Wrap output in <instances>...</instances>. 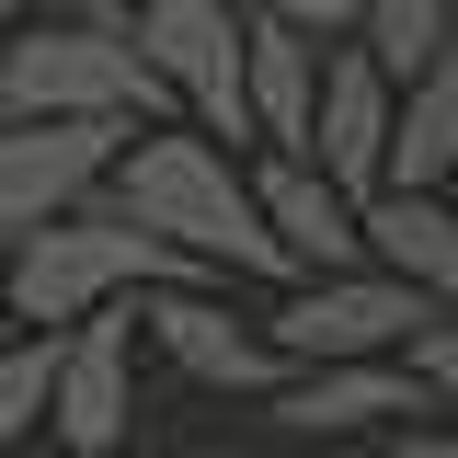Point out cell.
Returning a JSON list of instances; mask_svg holds the SVG:
<instances>
[{"instance_id":"cell-11","label":"cell","mask_w":458,"mask_h":458,"mask_svg":"<svg viewBox=\"0 0 458 458\" xmlns=\"http://www.w3.org/2000/svg\"><path fill=\"white\" fill-rule=\"evenodd\" d=\"M310 104H321V47L286 35V23H241V114H252L264 161L310 149Z\"/></svg>"},{"instance_id":"cell-8","label":"cell","mask_w":458,"mask_h":458,"mask_svg":"<svg viewBox=\"0 0 458 458\" xmlns=\"http://www.w3.org/2000/svg\"><path fill=\"white\" fill-rule=\"evenodd\" d=\"M252 218H264V241H276L286 286H310V276H355V264H367L355 195H333L310 161H252Z\"/></svg>"},{"instance_id":"cell-2","label":"cell","mask_w":458,"mask_h":458,"mask_svg":"<svg viewBox=\"0 0 458 458\" xmlns=\"http://www.w3.org/2000/svg\"><path fill=\"white\" fill-rule=\"evenodd\" d=\"M149 286H207V276L92 195V207H69L57 229H35V241L0 252V321H12V333H69V321L126 310V298H149Z\"/></svg>"},{"instance_id":"cell-12","label":"cell","mask_w":458,"mask_h":458,"mask_svg":"<svg viewBox=\"0 0 458 458\" xmlns=\"http://www.w3.org/2000/svg\"><path fill=\"white\" fill-rule=\"evenodd\" d=\"M447 172H458V47L390 92V161H378V195H447Z\"/></svg>"},{"instance_id":"cell-21","label":"cell","mask_w":458,"mask_h":458,"mask_svg":"<svg viewBox=\"0 0 458 458\" xmlns=\"http://www.w3.org/2000/svg\"><path fill=\"white\" fill-rule=\"evenodd\" d=\"M0 333H12V321H0Z\"/></svg>"},{"instance_id":"cell-1","label":"cell","mask_w":458,"mask_h":458,"mask_svg":"<svg viewBox=\"0 0 458 458\" xmlns=\"http://www.w3.org/2000/svg\"><path fill=\"white\" fill-rule=\"evenodd\" d=\"M114 218H138L161 252H183L207 286L229 276H276V241H264V218H252V172L229 161L218 138H195V126H138L126 149H114V183H104Z\"/></svg>"},{"instance_id":"cell-14","label":"cell","mask_w":458,"mask_h":458,"mask_svg":"<svg viewBox=\"0 0 458 458\" xmlns=\"http://www.w3.org/2000/svg\"><path fill=\"white\" fill-rule=\"evenodd\" d=\"M344 47L401 92L412 69H436V57L458 47V12H447V0H355V35H344Z\"/></svg>"},{"instance_id":"cell-22","label":"cell","mask_w":458,"mask_h":458,"mask_svg":"<svg viewBox=\"0 0 458 458\" xmlns=\"http://www.w3.org/2000/svg\"><path fill=\"white\" fill-rule=\"evenodd\" d=\"M447 12H458V0H447Z\"/></svg>"},{"instance_id":"cell-19","label":"cell","mask_w":458,"mask_h":458,"mask_svg":"<svg viewBox=\"0 0 458 458\" xmlns=\"http://www.w3.org/2000/svg\"><path fill=\"white\" fill-rule=\"evenodd\" d=\"M401 458H458V447H447V436H401Z\"/></svg>"},{"instance_id":"cell-13","label":"cell","mask_w":458,"mask_h":458,"mask_svg":"<svg viewBox=\"0 0 458 458\" xmlns=\"http://www.w3.org/2000/svg\"><path fill=\"white\" fill-rule=\"evenodd\" d=\"M276 412L286 436H367V424H390V412H424L412 401V378L401 367H298V378H276Z\"/></svg>"},{"instance_id":"cell-16","label":"cell","mask_w":458,"mask_h":458,"mask_svg":"<svg viewBox=\"0 0 458 458\" xmlns=\"http://www.w3.org/2000/svg\"><path fill=\"white\" fill-rule=\"evenodd\" d=\"M401 378H412V401L436 412V436L458 447V321H424V333L401 344Z\"/></svg>"},{"instance_id":"cell-9","label":"cell","mask_w":458,"mask_h":458,"mask_svg":"<svg viewBox=\"0 0 458 458\" xmlns=\"http://www.w3.org/2000/svg\"><path fill=\"white\" fill-rule=\"evenodd\" d=\"M298 161L321 172L333 195H378V161H390V81L367 69L355 47H321V104H310V149Z\"/></svg>"},{"instance_id":"cell-6","label":"cell","mask_w":458,"mask_h":458,"mask_svg":"<svg viewBox=\"0 0 458 458\" xmlns=\"http://www.w3.org/2000/svg\"><path fill=\"white\" fill-rule=\"evenodd\" d=\"M138 126H0V252L57 229L69 207H92L114 183V149Z\"/></svg>"},{"instance_id":"cell-5","label":"cell","mask_w":458,"mask_h":458,"mask_svg":"<svg viewBox=\"0 0 458 458\" xmlns=\"http://www.w3.org/2000/svg\"><path fill=\"white\" fill-rule=\"evenodd\" d=\"M47 436L69 458H114L138 436V298L126 310H92L57 333V367H47Z\"/></svg>"},{"instance_id":"cell-20","label":"cell","mask_w":458,"mask_h":458,"mask_svg":"<svg viewBox=\"0 0 458 458\" xmlns=\"http://www.w3.org/2000/svg\"><path fill=\"white\" fill-rule=\"evenodd\" d=\"M447 207H458V172H447Z\"/></svg>"},{"instance_id":"cell-15","label":"cell","mask_w":458,"mask_h":458,"mask_svg":"<svg viewBox=\"0 0 458 458\" xmlns=\"http://www.w3.org/2000/svg\"><path fill=\"white\" fill-rule=\"evenodd\" d=\"M47 367H57V333H0V447L47 424Z\"/></svg>"},{"instance_id":"cell-4","label":"cell","mask_w":458,"mask_h":458,"mask_svg":"<svg viewBox=\"0 0 458 458\" xmlns=\"http://www.w3.org/2000/svg\"><path fill=\"white\" fill-rule=\"evenodd\" d=\"M436 310L412 298V286L390 276H310V286H286L276 310H264V344H276V367L298 378V367H401V344L424 333Z\"/></svg>"},{"instance_id":"cell-7","label":"cell","mask_w":458,"mask_h":458,"mask_svg":"<svg viewBox=\"0 0 458 458\" xmlns=\"http://www.w3.org/2000/svg\"><path fill=\"white\" fill-rule=\"evenodd\" d=\"M138 344H161L195 390H229V401H276V344L252 310H229L218 286H149L138 298Z\"/></svg>"},{"instance_id":"cell-3","label":"cell","mask_w":458,"mask_h":458,"mask_svg":"<svg viewBox=\"0 0 458 458\" xmlns=\"http://www.w3.org/2000/svg\"><path fill=\"white\" fill-rule=\"evenodd\" d=\"M126 47L161 81L172 126L218 138L229 161L252 149V114H241V12L229 0H126Z\"/></svg>"},{"instance_id":"cell-18","label":"cell","mask_w":458,"mask_h":458,"mask_svg":"<svg viewBox=\"0 0 458 458\" xmlns=\"http://www.w3.org/2000/svg\"><path fill=\"white\" fill-rule=\"evenodd\" d=\"M81 12H92V0H0V47L35 35V23H81Z\"/></svg>"},{"instance_id":"cell-10","label":"cell","mask_w":458,"mask_h":458,"mask_svg":"<svg viewBox=\"0 0 458 458\" xmlns=\"http://www.w3.org/2000/svg\"><path fill=\"white\" fill-rule=\"evenodd\" d=\"M355 229H367V276L412 286L436 321H458V207L447 195H367Z\"/></svg>"},{"instance_id":"cell-17","label":"cell","mask_w":458,"mask_h":458,"mask_svg":"<svg viewBox=\"0 0 458 458\" xmlns=\"http://www.w3.org/2000/svg\"><path fill=\"white\" fill-rule=\"evenodd\" d=\"M241 23H286V35H310V47H344L355 35V0H229Z\"/></svg>"}]
</instances>
